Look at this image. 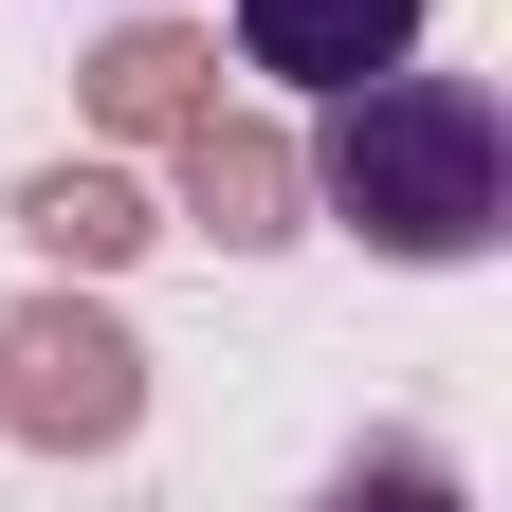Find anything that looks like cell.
<instances>
[{
	"label": "cell",
	"instance_id": "obj_4",
	"mask_svg": "<svg viewBox=\"0 0 512 512\" xmlns=\"http://www.w3.org/2000/svg\"><path fill=\"white\" fill-rule=\"evenodd\" d=\"M439 0H238V74H275V92H348L384 74V55H421Z\"/></svg>",
	"mask_w": 512,
	"mask_h": 512
},
{
	"label": "cell",
	"instance_id": "obj_5",
	"mask_svg": "<svg viewBox=\"0 0 512 512\" xmlns=\"http://www.w3.org/2000/svg\"><path fill=\"white\" fill-rule=\"evenodd\" d=\"M19 238L55 256V275H128V256L165 238V202H147L128 165H37V183H19Z\"/></svg>",
	"mask_w": 512,
	"mask_h": 512
},
{
	"label": "cell",
	"instance_id": "obj_3",
	"mask_svg": "<svg viewBox=\"0 0 512 512\" xmlns=\"http://www.w3.org/2000/svg\"><path fill=\"white\" fill-rule=\"evenodd\" d=\"M165 165H183V220H165V238H220V256H275L293 202H311L293 147H275V128H238V110H183V128H165Z\"/></svg>",
	"mask_w": 512,
	"mask_h": 512
},
{
	"label": "cell",
	"instance_id": "obj_6",
	"mask_svg": "<svg viewBox=\"0 0 512 512\" xmlns=\"http://www.w3.org/2000/svg\"><path fill=\"white\" fill-rule=\"evenodd\" d=\"M183 110H220V55L183 37V19H128V37L92 55V128H110V147H165Z\"/></svg>",
	"mask_w": 512,
	"mask_h": 512
},
{
	"label": "cell",
	"instance_id": "obj_2",
	"mask_svg": "<svg viewBox=\"0 0 512 512\" xmlns=\"http://www.w3.org/2000/svg\"><path fill=\"white\" fill-rule=\"evenodd\" d=\"M0 439H37V458H128V439H147V348H128L74 275L0 330Z\"/></svg>",
	"mask_w": 512,
	"mask_h": 512
},
{
	"label": "cell",
	"instance_id": "obj_1",
	"mask_svg": "<svg viewBox=\"0 0 512 512\" xmlns=\"http://www.w3.org/2000/svg\"><path fill=\"white\" fill-rule=\"evenodd\" d=\"M293 183L330 202L366 256H403V275H458V256H494L512 220V110L476 74H421V55H384V74L330 92V128L293 147Z\"/></svg>",
	"mask_w": 512,
	"mask_h": 512
}]
</instances>
